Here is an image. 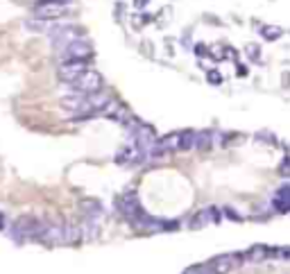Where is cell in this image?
<instances>
[{"instance_id": "obj_13", "label": "cell", "mask_w": 290, "mask_h": 274, "mask_svg": "<svg viewBox=\"0 0 290 274\" xmlns=\"http://www.w3.org/2000/svg\"><path fill=\"white\" fill-rule=\"evenodd\" d=\"M82 240V233H80V225H64V245H77Z\"/></svg>"}, {"instance_id": "obj_25", "label": "cell", "mask_w": 290, "mask_h": 274, "mask_svg": "<svg viewBox=\"0 0 290 274\" xmlns=\"http://www.w3.org/2000/svg\"><path fill=\"white\" fill-rule=\"evenodd\" d=\"M0 229H5V213L0 211Z\"/></svg>"}, {"instance_id": "obj_22", "label": "cell", "mask_w": 290, "mask_h": 274, "mask_svg": "<svg viewBox=\"0 0 290 274\" xmlns=\"http://www.w3.org/2000/svg\"><path fill=\"white\" fill-rule=\"evenodd\" d=\"M141 50H143V54H147V57H154V52H152V43H150V41H143V43H141Z\"/></svg>"}, {"instance_id": "obj_2", "label": "cell", "mask_w": 290, "mask_h": 274, "mask_svg": "<svg viewBox=\"0 0 290 274\" xmlns=\"http://www.w3.org/2000/svg\"><path fill=\"white\" fill-rule=\"evenodd\" d=\"M73 91L75 93H84V95H96V93H102L104 89V77L97 73V70L89 68L84 70L75 82H70Z\"/></svg>"}, {"instance_id": "obj_9", "label": "cell", "mask_w": 290, "mask_h": 274, "mask_svg": "<svg viewBox=\"0 0 290 274\" xmlns=\"http://www.w3.org/2000/svg\"><path fill=\"white\" fill-rule=\"evenodd\" d=\"M220 218H222V213L215 209V206L197 211V213L193 215V220H191V229H202V227H206L209 222H220Z\"/></svg>"}, {"instance_id": "obj_3", "label": "cell", "mask_w": 290, "mask_h": 274, "mask_svg": "<svg viewBox=\"0 0 290 274\" xmlns=\"http://www.w3.org/2000/svg\"><path fill=\"white\" fill-rule=\"evenodd\" d=\"M68 11V2L66 0H39L34 5V18L39 21H52V18H61Z\"/></svg>"}, {"instance_id": "obj_4", "label": "cell", "mask_w": 290, "mask_h": 274, "mask_svg": "<svg viewBox=\"0 0 290 274\" xmlns=\"http://www.w3.org/2000/svg\"><path fill=\"white\" fill-rule=\"evenodd\" d=\"M93 54V46L86 39H75V41L66 43L64 48L59 50V59L61 61H82L89 59Z\"/></svg>"}, {"instance_id": "obj_23", "label": "cell", "mask_w": 290, "mask_h": 274, "mask_svg": "<svg viewBox=\"0 0 290 274\" xmlns=\"http://www.w3.org/2000/svg\"><path fill=\"white\" fill-rule=\"evenodd\" d=\"M225 215H227V218H229V220H241V215H238V211L229 209V206H227V209H225Z\"/></svg>"}, {"instance_id": "obj_16", "label": "cell", "mask_w": 290, "mask_h": 274, "mask_svg": "<svg viewBox=\"0 0 290 274\" xmlns=\"http://www.w3.org/2000/svg\"><path fill=\"white\" fill-rule=\"evenodd\" d=\"M261 37L268 39V41H277V39L284 37V27H279V25H261Z\"/></svg>"}, {"instance_id": "obj_19", "label": "cell", "mask_w": 290, "mask_h": 274, "mask_svg": "<svg viewBox=\"0 0 290 274\" xmlns=\"http://www.w3.org/2000/svg\"><path fill=\"white\" fill-rule=\"evenodd\" d=\"M245 54H247L249 59L258 61V57H261V48H258V46H254V43H249L247 48H245Z\"/></svg>"}, {"instance_id": "obj_14", "label": "cell", "mask_w": 290, "mask_h": 274, "mask_svg": "<svg viewBox=\"0 0 290 274\" xmlns=\"http://www.w3.org/2000/svg\"><path fill=\"white\" fill-rule=\"evenodd\" d=\"M213 138H215L213 132H199V134H195V138H193V147H197V150H209V147L215 143Z\"/></svg>"}, {"instance_id": "obj_20", "label": "cell", "mask_w": 290, "mask_h": 274, "mask_svg": "<svg viewBox=\"0 0 290 274\" xmlns=\"http://www.w3.org/2000/svg\"><path fill=\"white\" fill-rule=\"evenodd\" d=\"M206 80H209V84H213V86L222 84V75L218 73V70H209V73H206Z\"/></svg>"}, {"instance_id": "obj_18", "label": "cell", "mask_w": 290, "mask_h": 274, "mask_svg": "<svg viewBox=\"0 0 290 274\" xmlns=\"http://www.w3.org/2000/svg\"><path fill=\"white\" fill-rule=\"evenodd\" d=\"M170 7H166V9H161V11H159V14H156V16H154V21L156 23H159V25H168V23H170Z\"/></svg>"}, {"instance_id": "obj_11", "label": "cell", "mask_w": 290, "mask_h": 274, "mask_svg": "<svg viewBox=\"0 0 290 274\" xmlns=\"http://www.w3.org/2000/svg\"><path fill=\"white\" fill-rule=\"evenodd\" d=\"M268 256H272V249L265 247V245H254L245 254H241V261H245V263H261Z\"/></svg>"}, {"instance_id": "obj_7", "label": "cell", "mask_w": 290, "mask_h": 274, "mask_svg": "<svg viewBox=\"0 0 290 274\" xmlns=\"http://www.w3.org/2000/svg\"><path fill=\"white\" fill-rule=\"evenodd\" d=\"M84 70H89V59H82V61H61V66L57 68V77H59L61 82H66V84H70V82H75L77 77L84 73Z\"/></svg>"}, {"instance_id": "obj_12", "label": "cell", "mask_w": 290, "mask_h": 274, "mask_svg": "<svg viewBox=\"0 0 290 274\" xmlns=\"http://www.w3.org/2000/svg\"><path fill=\"white\" fill-rule=\"evenodd\" d=\"M288 206H290V186L284 183L272 197V209L277 213H288Z\"/></svg>"}, {"instance_id": "obj_24", "label": "cell", "mask_w": 290, "mask_h": 274, "mask_svg": "<svg viewBox=\"0 0 290 274\" xmlns=\"http://www.w3.org/2000/svg\"><path fill=\"white\" fill-rule=\"evenodd\" d=\"M147 2H150V0H134V5L139 7V9H143V7H147Z\"/></svg>"}, {"instance_id": "obj_17", "label": "cell", "mask_w": 290, "mask_h": 274, "mask_svg": "<svg viewBox=\"0 0 290 274\" xmlns=\"http://www.w3.org/2000/svg\"><path fill=\"white\" fill-rule=\"evenodd\" d=\"M150 21H152L150 14H143V11H139V14H132V25H134L136 30H141L145 23H150Z\"/></svg>"}, {"instance_id": "obj_10", "label": "cell", "mask_w": 290, "mask_h": 274, "mask_svg": "<svg viewBox=\"0 0 290 274\" xmlns=\"http://www.w3.org/2000/svg\"><path fill=\"white\" fill-rule=\"evenodd\" d=\"M39 240L48 242V245H64V225H48L46 222V227H43V233Z\"/></svg>"}, {"instance_id": "obj_5", "label": "cell", "mask_w": 290, "mask_h": 274, "mask_svg": "<svg viewBox=\"0 0 290 274\" xmlns=\"http://www.w3.org/2000/svg\"><path fill=\"white\" fill-rule=\"evenodd\" d=\"M241 254H220V256L211 258L209 263H204L209 274H229L231 270H236L241 265Z\"/></svg>"}, {"instance_id": "obj_15", "label": "cell", "mask_w": 290, "mask_h": 274, "mask_svg": "<svg viewBox=\"0 0 290 274\" xmlns=\"http://www.w3.org/2000/svg\"><path fill=\"white\" fill-rule=\"evenodd\" d=\"M82 211H84L86 218L96 220L97 215L102 213V206H100V202H97V199H84V202H82Z\"/></svg>"}, {"instance_id": "obj_8", "label": "cell", "mask_w": 290, "mask_h": 274, "mask_svg": "<svg viewBox=\"0 0 290 274\" xmlns=\"http://www.w3.org/2000/svg\"><path fill=\"white\" fill-rule=\"evenodd\" d=\"M139 161H145V154L134 145L120 147L118 154H116V163H120V166H134Z\"/></svg>"}, {"instance_id": "obj_1", "label": "cell", "mask_w": 290, "mask_h": 274, "mask_svg": "<svg viewBox=\"0 0 290 274\" xmlns=\"http://www.w3.org/2000/svg\"><path fill=\"white\" fill-rule=\"evenodd\" d=\"M43 227H46V222L39 220V218H34V215H21L14 225H11V238L14 240H39L43 233Z\"/></svg>"}, {"instance_id": "obj_6", "label": "cell", "mask_w": 290, "mask_h": 274, "mask_svg": "<svg viewBox=\"0 0 290 274\" xmlns=\"http://www.w3.org/2000/svg\"><path fill=\"white\" fill-rule=\"evenodd\" d=\"M116 209H118L129 222L136 220V218L143 213L141 202H139V197H136L134 190H125L123 195H118V199H116Z\"/></svg>"}, {"instance_id": "obj_21", "label": "cell", "mask_w": 290, "mask_h": 274, "mask_svg": "<svg viewBox=\"0 0 290 274\" xmlns=\"http://www.w3.org/2000/svg\"><path fill=\"white\" fill-rule=\"evenodd\" d=\"M184 274H209V272H206L204 265H193V268H188Z\"/></svg>"}]
</instances>
